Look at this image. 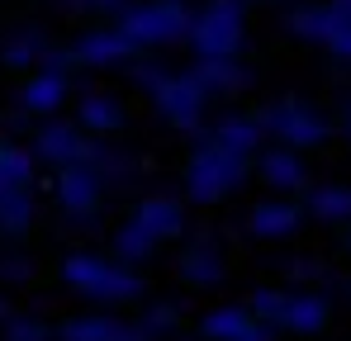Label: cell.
<instances>
[{
    "instance_id": "obj_4",
    "label": "cell",
    "mask_w": 351,
    "mask_h": 341,
    "mask_svg": "<svg viewBox=\"0 0 351 341\" xmlns=\"http://www.w3.org/2000/svg\"><path fill=\"white\" fill-rule=\"evenodd\" d=\"M195 24V10L185 0H143L128 5L119 14V29L138 43V48H167V43H185Z\"/></svg>"
},
{
    "instance_id": "obj_30",
    "label": "cell",
    "mask_w": 351,
    "mask_h": 341,
    "mask_svg": "<svg viewBox=\"0 0 351 341\" xmlns=\"http://www.w3.org/2000/svg\"><path fill=\"white\" fill-rule=\"evenodd\" d=\"M128 76H133V86L152 100V95L171 81V66H167V62H133V71H128Z\"/></svg>"
},
{
    "instance_id": "obj_6",
    "label": "cell",
    "mask_w": 351,
    "mask_h": 341,
    "mask_svg": "<svg viewBox=\"0 0 351 341\" xmlns=\"http://www.w3.org/2000/svg\"><path fill=\"white\" fill-rule=\"evenodd\" d=\"M209 100H214V90L199 81V71L195 66H185V71H171V81L152 95V105L157 114L180 128V133H199L204 128V114H209Z\"/></svg>"
},
{
    "instance_id": "obj_11",
    "label": "cell",
    "mask_w": 351,
    "mask_h": 341,
    "mask_svg": "<svg viewBox=\"0 0 351 341\" xmlns=\"http://www.w3.org/2000/svg\"><path fill=\"white\" fill-rule=\"evenodd\" d=\"M71 53H76V66H119V62H133V53H138V43L119 29V24H110V29H86L76 43H71Z\"/></svg>"
},
{
    "instance_id": "obj_8",
    "label": "cell",
    "mask_w": 351,
    "mask_h": 341,
    "mask_svg": "<svg viewBox=\"0 0 351 341\" xmlns=\"http://www.w3.org/2000/svg\"><path fill=\"white\" fill-rule=\"evenodd\" d=\"M95 152H100V138H90L76 118H43L38 128H34V157L38 162H48V166H71V162H95Z\"/></svg>"
},
{
    "instance_id": "obj_32",
    "label": "cell",
    "mask_w": 351,
    "mask_h": 341,
    "mask_svg": "<svg viewBox=\"0 0 351 341\" xmlns=\"http://www.w3.org/2000/svg\"><path fill=\"white\" fill-rule=\"evenodd\" d=\"M38 66H48V71H62V76H66V71L76 66V53H71V48H48Z\"/></svg>"
},
{
    "instance_id": "obj_21",
    "label": "cell",
    "mask_w": 351,
    "mask_h": 341,
    "mask_svg": "<svg viewBox=\"0 0 351 341\" xmlns=\"http://www.w3.org/2000/svg\"><path fill=\"white\" fill-rule=\"evenodd\" d=\"M323 323H328V299L323 294H290V308H285L290 332L313 337V332H323Z\"/></svg>"
},
{
    "instance_id": "obj_18",
    "label": "cell",
    "mask_w": 351,
    "mask_h": 341,
    "mask_svg": "<svg viewBox=\"0 0 351 341\" xmlns=\"http://www.w3.org/2000/svg\"><path fill=\"white\" fill-rule=\"evenodd\" d=\"M195 71L214 95H237V90L252 86V66L237 62V57H204V62H195Z\"/></svg>"
},
{
    "instance_id": "obj_25",
    "label": "cell",
    "mask_w": 351,
    "mask_h": 341,
    "mask_svg": "<svg viewBox=\"0 0 351 341\" xmlns=\"http://www.w3.org/2000/svg\"><path fill=\"white\" fill-rule=\"evenodd\" d=\"M34 147H19V142H5L0 138V190L10 185H34Z\"/></svg>"
},
{
    "instance_id": "obj_16",
    "label": "cell",
    "mask_w": 351,
    "mask_h": 341,
    "mask_svg": "<svg viewBox=\"0 0 351 341\" xmlns=\"http://www.w3.org/2000/svg\"><path fill=\"white\" fill-rule=\"evenodd\" d=\"M34 214H38V204H34V190H29V185L0 190V237H5V242H19V237L34 227Z\"/></svg>"
},
{
    "instance_id": "obj_7",
    "label": "cell",
    "mask_w": 351,
    "mask_h": 341,
    "mask_svg": "<svg viewBox=\"0 0 351 341\" xmlns=\"http://www.w3.org/2000/svg\"><path fill=\"white\" fill-rule=\"evenodd\" d=\"M261 128H266V138H276L285 147H318L328 138V118L313 110L308 100H299V95L271 100L261 110Z\"/></svg>"
},
{
    "instance_id": "obj_19",
    "label": "cell",
    "mask_w": 351,
    "mask_h": 341,
    "mask_svg": "<svg viewBox=\"0 0 351 341\" xmlns=\"http://www.w3.org/2000/svg\"><path fill=\"white\" fill-rule=\"evenodd\" d=\"M119 327H123V323H119L114 313H105V308L95 303L90 313H76V318L58 323V341H114Z\"/></svg>"
},
{
    "instance_id": "obj_22",
    "label": "cell",
    "mask_w": 351,
    "mask_h": 341,
    "mask_svg": "<svg viewBox=\"0 0 351 341\" xmlns=\"http://www.w3.org/2000/svg\"><path fill=\"white\" fill-rule=\"evenodd\" d=\"M48 53V38L38 34V29H24V34H10L5 43H0V62L5 66H14V71H24V66H38Z\"/></svg>"
},
{
    "instance_id": "obj_2",
    "label": "cell",
    "mask_w": 351,
    "mask_h": 341,
    "mask_svg": "<svg viewBox=\"0 0 351 341\" xmlns=\"http://www.w3.org/2000/svg\"><path fill=\"white\" fill-rule=\"evenodd\" d=\"M62 284L100 308H114V303H138L143 299V275L119 261V256H95V251H71L62 261Z\"/></svg>"
},
{
    "instance_id": "obj_20",
    "label": "cell",
    "mask_w": 351,
    "mask_h": 341,
    "mask_svg": "<svg viewBox=\"0 0 351 341\" xmlns=\"http://www.w3.org/2000/svg\"><path fill=\"white\" fill-rule=\"evenodd\" d=\"M214 133H219L228 147L247 152V157H256V152H261V138H266L261 114H223V118H214Z\"/></svg>"
},
{
    "instance_id": "obj_3",
    "label": "cell",
    "mask_w": 351,
    "mask_h": 341,
    "mask_svg": "<svg viewBox=\"0 0 351 341\" xmlns=\"http://www.w3.org/2000/svg\"><path fill=\"white\" fill-rule=\"evenodd\" d=\"M242 38H247V0H209L195 10L185 43L195 62H204V57H237Z\"/></svg>"
},
{
    "instance_id": "obj_23",
    "label": "cell",
    "mask_w": 351,
    "mask_h": 341,
    "mask_svg": "<svg viewBox=\"0 0 351 341\" xmlns=\"http://www.w3.org/2000/svg\"><path fill=\"white\" fill-rule=\"evenodd\" d=\"M110 247H114L119 261H128V266H143V261L157 251V237H152L147 227L138 223V218H128V223L114 232V242H110Z\"/></svg>"
},
{
    "instance_id": "obj_24",
    "label": "cell",
    "mask_w": 351,
    "mask_h": 341,
    "mask_svg": "<svg viewBox=\"0 0 351 341\" xmlns=\"http://www.w3.org/2000/svg\"><path fill=\"white\" fill-rule=\"evenodd\" d=\"M304 209L313 218H323V223H342V218H351V190H342V185H318V190H308Z\"/></svg>"
},
{
    "instance_id": "obj_9",
    "label": "cell",
    "mask_w": 351,
    "mask_h": 341,
    "mask_svg": "<svg viewBox=\"0 0 351 341\" xmlns=\"http://www.w3.org/2000/svg\"><path fill=\"white\" fill-rule=\"evenodd\" d=\"M199 337L204 341H276V327L261 323L247 303H219L199 318Z\"/></svg>"
},
{
    "instance_id": "obj_29",
    "label": "cell",
    "mask_w": 351,
    "mask_h": 341,
    "mask_svg": "<svg viewBox=\"0 0 351 341\" xmlns=\"http://www.w3.org/2000/svg\"><path fill=\"white\" fill-rule=\"evenodd\" d=\"M95 166L105 170V180H114V185H123L133 170H138V162L128 157V152H119V147H110V142H100V152H95Z\"/></svg>"
},
{
    "instance_id": "obj_13",
    "label": "cell",
    "mask_w": 351,
    "mask_h": 341,
    "mask_svg": "<svg viewBox=\"0 0 351 341\" xmlns=\"http://www.w3.org/2000/svg\"><path fill=\"white\" fill-rule=\"evenodd\" d=\"M256 175L276 190V194H290V190H304V157H299V147H285V142H276V147H261L256 152Z\"/></svg>"
},
{
    "instance_id": "obj_10",
    "label": "cell",
    "mask_w": 351,
    "mask_h": 341,
    "mask_svg": "<svg viewBox=\"0 0 351 341\" xmlns=\"http://www.w3.org/2000/svg\"><path fill=\"white\" fill-rule=\"evenodd\" d=\"M176 275L190 284V289H214V284H223L228 266H223L219 242H214L209 232L190 237V242H185V251H180V261H176Z\"/></svg>"
},
{
    "instance_id": "obj_33",
    "label": "cell",
    "mask_w": 351,
    "mask_h": 341,
    "mask_svg": "<svg viewBox=\"0 0 351 341\" xmlns=\"http://www.w3.org/2000/svg\"><path fill=\"white\" fill-rule=\"evenodd\" d=\"M114 341H147V332H143L138 323H123V327H119V337H114Z\"/></svg>"
},
{
    "instance_id": "obj_12",
    "label": "cell",
    "mask_w": 351,
    "mask_h": 341,
    "mask_svg": "<svg viewBox=\"0 0 351 341\" xmlns=\"http://www.w3.org/2000/svg\"><path fill=\"white\" fill-rule=\"evenodd\" d=\"M304 214H308V209H299L294 199L271 194V199L252 204V214H247V232H252V237H261V242H285L290 232H299Z\"/></svg>"
},
{
    "instance_id": "obj_1",
    "label": "cell",
    "mask_w": 351,
    "mask_h": 341,
    "mask_svg": "<svg viewBox=\"0 0 351 341\" xmlns=\"http://www.w3.org/2000/svg\"><path fill=\"white\" fill-rule=\"evenodd\" d=\"M247 166H252L247 152L228 147L214 128H199L195 147H190V162H185V194L195 204H219V199H228L233 190L247 185Z\"/></svg>"
},
{
    "instance_id": "obj_14",
    "label": "cell",
    "mask_w": 351,
    "mask_h": 341,
    "mask_svg": "<svg viewBox=\"0 0 351 341\" xmlns=\"http://www.w3.org/2000/svg\"><path fill=\"white\" fill-rule=\"evenodd\" d=\"M66 95H71V86H66V76L62 71H48V66H38L24 86H19V105L29 114H43V118H53V114L66 105Z\"/></svg>"
},
{
    "instance_id": "obj_26",
    "label": "cell",
    "mask_w": 351,
    "mask_h": 341,
    "mask_svg": "<svg viewBox=\"0 0 351 341\" xmlns=\"http://www.w3.org/2000/svg\"><path fill=\"white\" fill-rule=\"evenodd\" d=\"M0 341H58V327L38 313H10L0 323Z\"/></svg>"
},
{
    "instance_id": "obj_17",
    "label": "cell",
    "mask_w": 351,
    "mask_h": 341,
    "mask_svg": "<svg viewBox=\"0 0 351 341\" xmlns=\"http://www.w3.org/2000/svg\"><path fill=\"white\" fill-rule=\"evenodd\" d=\"M76 123L90 133V138H110V133H119L123 128V105H119L114 95H81L76 100Z\"/></svg>"
},
{
    "instance_id": "obj_28",
    "label": "cell",
    "mask_w": 351,
    "mask_h": 341,
    "mask_svg": "<svg viewBox=\"0 0 351 341\" xmlns=\"http://www.w3.org/2000/svg\"><path fill=\"white\" fill-rule=\"evenodd\" d=\"M247 308H252L261 323H271V327H285L290 294H285V289H276V284H261V289H252V294H247Z\"/></svg>"
},
{
    "instance_id": "obj_5",
    "label": "cell",
    "mask_w": 351,
    "mask_h": 341,
    "mask_svg": "<svg viewBox=\"0 0 351 341\" xmlns=\"http://www.w3.org/2000/svg\"><path fill=\"white\" fill-rule=\"evenodd\" d=\"M53 199L66 214V223H95L100 218V204H105V170L95 162H71V166H58V180H53Z\"/></svg>"
},
{
    "instance_id": "obj_35",
    "label": "cell",
    "mask_w": 351,
    "mask_h": 341,
    "mask_svg": "<svg viewBox=\"0 0 351 341\" xmlns=\"http://www.w3.org/2000/svg\"><path fill=\"white\" fill-rule=\"evenodd\" d=\"M347 133H351V105H347Z\"/></svg>"
},
{
    "instance_id": "obj_31",
    "label": "cell",
    "mask_w": 351,
    "mask_h": 341,
    "mask_svg": "<svg viewBox=\"0 0 351 341\" xmlns=\"http://www.w3.org/2000/svg\"><path fill=\"white\" fill-rule=\"evenodd\" d=\"M29 280H34L29 256H0V284H29Z\"/></svg>"
},
{
    "instance_id": "obj_27",
    "label": "cell",
    "mask_w": 351,
    "mask_h": 341,
    "mask_svg": "<svg viewBox=\"0 0 351 341\" xmlns=\"http://www.w3.org/2000/svg\"><path fill=\"white\" fill-rule=\"evenodd\" d=\"M138 327L147 332V341L171 337L176 327H180V303H176V299H157V303H147V308L138 313Z\"/></svg>"
},
{
    "instance_id": "obj_34",
    "label": "cell",
    "mask_w": 351,
    "mask_h": 341,
    "mask_svg": "<svg viewBox=\"0 0 351 341\" xmlns=\"http://www.w3.org/2000/svg\"><path fill=\"white\" fill-rule=\"evenodd\" d=\"M10 313H14V308H10V299H5V294H0V323H5V318H10Z\"/></svg>"
},
{
    "instance_id": "obj_15",
    "label": "cell",
    "mask_w": 351,
    "mask_h": 341,
    "mask_svg": "<svg viewBox=\"0 0 351 341\" xmlns=\"http://www.w3.org/2000/svg\"><path fill=\"white\" fill-rule=\"evenodd\" d=\"M133 218L147 227L157 242H171V237L185 232V204L171 199V194H147V199L133 204Z\"/></svg>"
}]
</instances>
